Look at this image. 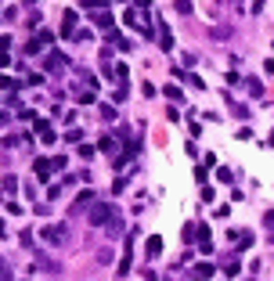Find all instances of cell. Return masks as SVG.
I'll list each match as a JSON object with an SVG mask.
<instances>
[{
  "mask_svg": "<svg viewBox=\"0 0 274 281\" xmlns=\"http://www.w3.org/2000/svg\"><path fill=\"white\" fill-rule=\"evenodd\" d=\"M108 216H112V206L98 202L94 209H90V224H94V227H108Z\"/></svg>",
  "mask_w": 274,
  "mask_h": 281,
  "instance_id": "obj_1",
  "label": "cell"
},
{
  "mask_svg": "<svg viewBox=\"0 0 274 281\" xmlns=\"http://www.w3.org/2000/svg\"><path fill=\"white\" fill-rule=\"evenodd\" d=\"M40 238L47 242V245H58V242L65 238V227H61V224H47V227L40 231Z\"/></svg>",
  "mask_w": 274,
  "mask_h": 281,
  "instance_id": "obj_2",
  "label": "cell"
},
{
  "mask_svg": "<svg viewBox=\"0 0 274 281\" xmlns=\"http://www.w3.org/2000/svg\"><path fill=\"white\" fill-rule=\"evenodd\" d=\"M213 274H216V270H213V263H195V267L188 270V278H191V281H209Z\"/></svg>",
  "mask_w": 274,
  "mask_h": 281,
  "instance_id": "obj_3",
  "label": "cell"
},
{
  "mask_svg": "<svg viewBox=\"0 0 274 281\" xmlns=\"http://www.w3.org/2000/svg\"><path fill=\"white\" fill-rule=\"evenodd\" d=\"M76 22H79V15L76 11H65V18H61V36H65V40L76 36Z\"/></svg>",
  "mask_w": 274,
  "mask_h": 281,
  "instance_id": "obj_4",
  "label": "cell"
},
{
  "mask_svg": "<svg viewBox=\"0 0 274 281\" xmlns=\"http://www.w3.org/2000/svg\"><path fill=\"white\" fill-rule=\"evenodd\" d=\"M159 47L162 51H173V33H170L166 18H159Z\"/></svg>",
  "mask_w": 274,
  "mask_h": 281,
  "instance_id": "obj_5",
  "label": "cell"
},
{
  "mask_svg": "<svg viewBox=\"0 0 274 281\" xmlns=\"http://www.w3.org/2000/svg\"><path fill=\"white\" fill-rule=\"evenodd\" d=\"M130 263H134V245H123V260H119V267H116V274H130Z\"/></svg>",
  "mask_w": 274,
  "mask_h": 281,
  "instance_id": "obj_6",
  "label": "cell"
},
{
  "mask_svg": "<svg viewBox=\"0 0 274 281\" xmlns=\"http://www.w3.org/2000/svg\"><path fill=\"white\" fill-rule=\"evenodd\" d=\"M33 169H36V177H40V180H47V177H51V169H54V162H51V159H36V162H33Z\"/></svg>",
  "mask_w": 274,
  "mask_h": 281,
  "instance_id": "obj_7",
  "label": "cell"
},
{
  "mask_svg": "<svg viewBox=\"0 0 274 281\" xmlns=\"http://www.w3.org/2000/svg\"><path fill=\"white\" fill-rule=\"evenodd\" d=\"M90 22H94V25H101V29H108V33H112V15H108V11H94V15H90Z\"/></svg>",
  "mask_w": 274,
  "mask_h": 281,
  "instance_id": "obj_8",
  "label": "cell"
},
{
  "mask_svg": "<svg viewBox=\"0 0 274 281\" xmlns=\"http://www.w3.org/2000/svg\"><path fill=\"white\" fill-rule=\"evenodd\" d=\"M43 65H47V72H54V69H65V58H61L58 51H51V54H47V61H43Z\"/></svg>",
  "mask_w": 274,
  "mask_h": 281,
  "instance_id": "obj_9",
  "label": "cell"
},
{
  "mask_svg": "<svg viewBox=\"0 0 274 281\" xmlns=\"http://www.w3.org/2000/svg\"><path fill=\"white\" fill-rule=\"evenodd\" d=\"M159 252H162V238L152 234V238H148V256H159Z\"/></svg>",
  "mask_w": 274,
  "mask_h": 281,
  "instance_id": "obj_10",
  "label": "cell"
},
{
  "mask_svg": "<svg viewBox=\"0 0 274 281\" xmlns=\"http://www.w3.org/2000/svg\"><path fill=\"white\" fill-rule=\"evenodd\" d=\"M224 274H227V278L242 274V263H238V260H227V263H224Z\"/></svg>",
  "mask_w": 274,
  "mask_h": 281,
  "instance_id": "obj_11",
  "label": "cell"
},
{
  "mask_svg": "<svg viewBox=\"0 0 274 281\" xmlns=\"http://www.w3.org/2000/svg\"><path fill=\"white\" fill-rule=\"evenodd\" d=\"M162 94H166L170 101H184V94H180V87H173V83H170L166 90H162Z\"/></svg>",
  "mask_w": 274,
  "mask_h": 281,
  "instance_id": "obj_12",
  "label": "cell"
},
{
  "mask_svg": "<svg viewBox=\"0 0 274 281\" xmlns=\"http://www.w3.org/2000/svg\"><path fill=\"white\" fill-rule=\"evenodd\" d=\"M90 198H94V191H83V195L76 198V206H72V213H79V209H83V206L90 202Z\"/></svg>",
  "mask_w": 274,
  "mask_h": 281,
  "instance_id": "obj_13",
  "label": "cell"
},
{
  "mask_svg": "<svg viewBox=\"0 0 274 281\" xmlns=\"http://www.w3.org/2000/svg\"><path fill=\"white\" fill-rule=\"evenodd\" d=\"M43 51V40H40V36H36V40H29V43H25V54H40Z\"/></svg>",
  "mask_w": 274,
  "mask_h": 281,
  "instance_id": "obj_14",
  "label": "cell"
},
{
  "mask_svg": "<svg viewBox=\"0 0 274 281\" xmlns=\"http://www.w3.org/2000/svg\"><path fill=\"white\" fill-rule=\"evenodd\" d=\"M101 151H108L116 159V137H101Z\"/></svg>",
  "mask_w": 274,
  "mask_h": 281,
  "instance_id": "obj_15",
  "label": "cell"
},
{
  "mask_svg": "<svg viewBox=\"0 0 274 281\" xmlns=\"http://www.w3.org/2000/svg\"><path fill=\"white\" fill-rule=\"evenodd\" d=\"M173 7H177V15H191V0H173Z\"/></svg>",
  "mask_w": 274,
  "mask_h": 281,
  "instance_id": "obj_16",
  "label": "cell"
},
{
  "mask_svg": "<svg viewBox=\"0 0 274 281\" xmlns=\"http://www.w3.org/2000/svg\"><path fill=\"white\" fill-rule=\"evenodd\" d=\"M65 141H83V130H79V126H72V130H65Z\"/></svg>",
  "mask_w": 274,
  "mask_h": 281,
  "instance_id": "obj_17",
  "label": "cell"
},
{
  "mask_svg": "<svg viewBox=\"0 0 274 281\" xmlns=\"http://www.w3.org/2000/svg\"><path fill=\"white\" fill-rule=\"evenodd\" d=\"M4 191H7V195L18 191V180H15V177H4Z\"/></svg>",
  "mask_w": 274,
  "mask_h": 281,
  "instance_id": "obj_18",
  "label": "cell"
},
{
  "mask_svg": "<svg viewBox=\"0 0 274 281\" xmlns=\"http://www.w3.org/2000/svg\"><path fill=\"white\" fill-rule=\"evenodd\" d=\"M249 94H253V97H263V87H260V79H249Z\"/></svg>",
  "mask_w": 274,
  "mask_h": 281,
  "instance_id": "obj_19",
  "label": "cell"
},
{
  "mask_svg": "<svg viewBox=\"0 0 274 281\" xmlns=\"http://www.w3.org/2000/svg\"><path fill=\"white\" fill-rule=\"evenodd\" d=\"M216 191H213V184H202V202H213Z\"/></svg>",
  "mask_w": 274,
  "mask_h": 281,
  "instance_id": "obj_20",
  "label": "cell"
},
{
  "mask_svg": "<svg viewBox=\"0 0 274 281\" xmlns=\"http://www.w3.org/2000/svg\"><path fill=\"white\" fill-rule=\"evenodd\" d=\"M79 159H94V144H79Z\"/></svg>",
  "mask_w": 274,
  "mask_h": 281,
  "instance_id": "obj_21",
  "label": "cell"
},
{
  "mask_svg": "<svg viewBox=\"0 0 274 281\" xmlns=\"http://www.w3.org/2000/svg\"><path fill=\"white\" fill-rule=\"evenodd\" d=\"M231 112H235V115H238V119H245V115H249V108H245V105H238V101H235V105H231Z\"/></svg>",
  "mask_w": 274,
  "mask_h": 281,
  "instance_id": "obj_22",
  "label": "cell"
},
{
  "mask_svg": "<svg viewBox=\"0 0 274 281\" xmlns=\"http://www.w3.org/2000/svg\"><path fill=\"white\" fill-rule=\"evenodd\" d=\"M83 7H94V11H105V0H83Z\"/></svg>",
  "mask_w": 274,
  "mask_h": 281,
  "instance_id": "obj_23",
  "label": "cell"
},
{
  "mask_svg": "<svg viewBox=\"0 0 274 281\" xmlns=\"http://www.w3.org/2000/svg\"><path fill=\"white\" fill-rule=\"evenodd\" d=\"M123 231V220H108V234H119Z\"/></svg>",
  "mask_w": 274,
  "mask_h": 281,
  "instance_id": "obj_24",
  "label": "cell"
},
{
  "mask_svg": "<svg viewBox=\"0 0 274 281\" xmlns=\"http://www.w3.org/2000/svg\"><path fill=\"white\" fill-rule=\"evenodd\" d=\"M72 40H79V43H90L94 36H90V29H83V33H76V36H72Z\"/></svg>",
  "mask_w": 274,
  "mask_h": 281,
  "instance_id": "obj_25",
  "label": "cell"
},
{
  "mask_svg": "<svg viewBox=\"0 0 274 281\" xmlns=\"http://www.w3.org/2000/svg\"><path fill=\"white\" fill-rule=\"evenodd\" d=\"M0 87H4V90H15V79H11V76H0Z\"/></svg>",
  "mask_w": 274,
  "mask_h": 281,
  "instance_id": "obj_26",
  "label": "cell"
},
{
  "mask_svg": "<svg viewBox=\"0 0 274 281\" xmlns=\"http://www.w3.org/2000/svg\"><path fill=\"white\" fill-rule=\"evenodd\" d=\"M0 281H11V270H7L4 263H0Z\"/></svg>",
  "mask_w": 274,
  "mask_h": 281,
  "instance_id": "obj_27",
  "label": "cell"
},
{
  "mask_svg": "<svg viewBox=\"0 0 274 281\" xmlns=\"http://www.w3.org/2000/svg\"><path fill=\"white\" fill-rule=\"evenodd\" d=\"M4 123H7V115H4V112H0V126H4Z\"/></svg>",
  "mask_w": 274,
  "mask_h": 281,
  "instance_id": "obj_28",
  "label": "cell"
},
{
  "mask_svg": "<svg viewBox=\"0 0 274 281\" xmlns=\"http://www.w3.org/2000/svg\"><path fill=\"white\" fill-rule=\"evenodd\" d=\"M271 144H274V133H271Z\"/></svg>",
  "mask_w": 274,
  "mask_h": 281,
  "instance_id": "obj_29",
  "label": "cell"
}]
</instances>
